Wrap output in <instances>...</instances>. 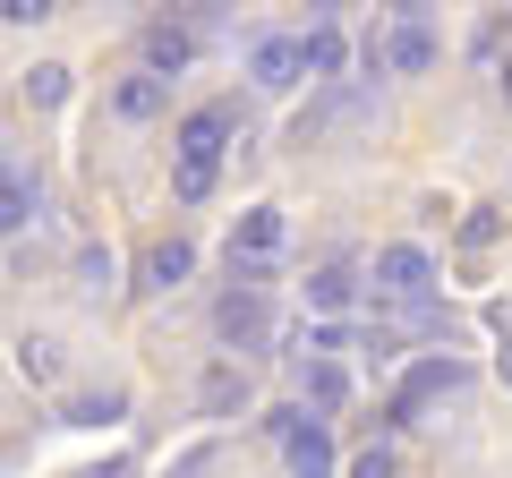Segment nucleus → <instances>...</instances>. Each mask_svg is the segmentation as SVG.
Here are the masks:
<instances>
[{"mask_svg": "<svg viewBox=\"0 0 512 478\" xmlns=\"http://www.w3.org/2000/svg\"><path fill=\"white\" fill-rule=\"evenodd\" d=\"M188 52H197V43H188L180 26H154V35H146V60H154V69H180Z\"/></svg>", "mask_w": 512, "mask_h": 478, "instance_id": "9d476101", "label": "nucleus"}, {"mask_svg": "<svg viewBox=\"0 0 512 478\" xmlns=\"http://www.w3.org/2000/svg\"><path fill=\"white\" fill-rule=\"evenodd\" d=\"M376 282H384V291H427V248H384Z\"/></svg>", "mask_w": 512, "mask_h": 478, "instance_id": "20e7f679", "label": "nucleus"}, {"mask_svg": "<svg viewBox=\"0 0 512 478\" xmlns=\"http://www.w3.org/2000/svg\"><path fill=\"white\" fill-rule=\"evenodd\" d=\"M504 385H512V350H504Z\"/></svg>", "mask_w": 512, "mask_h": 478, "instance_id": "2eb2a0df", "label": "nucleus"}, {"mask_svg": "<svg viewBox=\"0 0 512 478\" xmlns=\"http://www.w3.org/2000/svg\"><path fill=\"white\" fill-rule=\"evenodd\" d=\"M256 86L265 94H282V86H299V43H256Z\"/></svg>", "mask_w": 512, "mask_h": 478, "instance_id": "7ed1b4c3", "label": "nucleus"}, {"mask_svg": "<svg viewBox=\"0 0 512 478\" xmlns=\"http://www.w3.org/2000/svg\"><path fill=\"white\" fill-rule=\"evenodd\" d=\"M222 333H231V342H256V333H265V299L231 291V299H222Z\"/></svg>", "mask_w": 512, "mask_h": 478, "instance_id": "39448f33", "label": "nucleus"}, {"mask_svg": "<svg viewBox=\"0 0 512 478\" xmlns=\"http://www.w3.org/2000/svg\"><path fill=\"white\" fill-rule=\"evenodd\" d=\"M18 368L35 376V385H52V376H60V350H52V342H26V350H18Z\"/></svg>", "mask_w": 512, "mask_h": 478, "instance_id": "f8f14e48", "label": "nucleus"}, {"mask_svg": "<svg viewBox=\"0 0 512 478\" xmlns=\"http://www.w3.org/2000/svg\"><path fill=\"white\" fill-rule=\"evenodd\" d=\"M26 222V188H18V171L0 163V231H18Z\"/></svg>", "mask_w": 512, "mask_h": 478, "instance_id": "9b49d317", "label": "nucleus"}, {"mask_svg": "<svg viewBox=\"0 0 512 478\" xmlns=\"http://www.w3.org/2000/svg\"><path fill=\"white\" fill-rule=\"evenodd\" d=\"M427 60H436V35L427 26H402L393 35V69H427Z\"/></svg>", "mask_w": 512, "mask_h": 478, "instance_id": "1a4fd4ad", "label": "nucleus"}, {"mask_svg": "<svg viewBox=\"0 0 512 478\" xmlns=\"http://www.w3.org/2000/svg\"><path fill=\"white\" fill-rule=\"evenodd\" d=\"M222 146H231V111H188L180 120V197H205L214 188Z\"/></svg>", "mask_w": 512, "mask_h": 478, "instance_id": "f257e3e1", "label": "nucleus"}, {"mask_svg": "<svg viewBox=\"0 0 512 478\" xmlns=\"http://www.w3.org/2000/svg\"><path fill=\"white\" fill-rule=\"evenodd\" d=\"M282 453H291L299 478H325V470H333V436L308 419V410H291V419H282Z\"/></svg>", "mask_w": 512, "mask_h": 478, "instance_id": "f03ea898", "label": "nucleus"}, {"mask_svg": "<svg viewBox=\"0 0 512 478\" xmlns=\"http://www.w3.org/2000/svg\"><path fill=\"white\" fill-rule=\"evenodd\" d=\"M188 265H197V248H188V239H163V248L146 257V282H180Z\"/></svg>", "mask_w": 512, "mask_h": 478, "instance_id": "0eeeda50", "label": "nucleus"}, {"mask_svg": "<svg viewBox=\"0 0 512 478\" xmlns=\"http://www.w3.org/2000/svg\"><path fill=\"white\" fill-rule=\"evenodd\" d=\"M239 248H248V257H265V248H282V214H274V205H256V214L239 222Z\"/></svg>", "mask_w": 512, "mask_h": 478, "instance_id": "423d86ee", "label": "nucleus"}, {"mask_svg": "<svg viewBox=\"0 0 512 478\" xmlns=\"http://www.w3.org/2000/svg\"><path fill=\"white\" fill-rule=\"evenodd\" d=\"M120 111H128V120H154V111H163V77H128V86H120Z\"/></svg>", "mask_w": 512, "mask_h": 478, "instance_id": "6e6552de", "label": "nucleus"}, {"mask_svg": "<svg viewBox=\"0 0 512 478\" xmlns=\"http://www.w3.org/2000/svg\"><path fill=\"white\" fill-rule=\"evenodd\" d=\"M26 94H35V103H60V94H69V69H35V77H26Z\"/></svg>", "mask_w": 512, "mask_h": 478, "instance_id": "4468645a", "label": "nucleus"}, {"mask_svg": "<svg viewBox=\"0 0 512 478\" xmlns=\"http://www.w3.org/2000/svg\"><path fill=\"white\" fill-rule=\"evenodd\" d=\"M308 299H316V308H350V274H316Z\"/></svg>", "mask_w": 512, "mask_h": 478, "instance_id": "ddd939ff", "label": "nucleus"}]
</instances>
